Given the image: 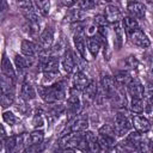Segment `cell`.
<instances>
[{
  "mask_svg": "<svg viewBox=\"0 0 153 153\" xmlns=\"http://www.w3.org/2000/svg\"><path fill=\"white\" fill-rule=\"evenodd\" d=\"M38 91H39L42 99L48 104H54V103L62 100L66 94L65 86L62 82H57V84H54L53 86H48V87H39Z\"/></svg>",
  "mask_w": 153,
  "mask_h": 153,
  "instance_id": "6da1fadb",
  "label": "cell"
},
{
  "mask_svg": "<svg viewBox=\"0 0 153 153\" xmlns=\"http://www.w3.org/2000/svg\"><path fill=\"white\" fill-rule=\"evenodd\" d=\"M128 36H129V39L133 44L140 47V48H148L151 42H149V38L146 36V33L140 30L139 27L136 29H133V30H129L127 31Z\"/></svg>",
  "mask_w": 153,
  "mask_h": 153,
  "instance_id": "7a4b0ae2",
  "label": "cell"
},
{
  "mask_svg": "<svg viewBox=\"0 0 153 153\" xmlns=\"http://www.w3.org/2000/svg\"><path fill=\"white\" fill-rule=\"evenodd\" d=\"M133 123L128 120V117L123 114H117L116 117H115V123H114V129H115V133L118 135V136H123L126 135L130 128H131Z\"/></svg>",
  "mask_w": 153,
  "mask_h": 153,
  "instance_id": "3957f363",
  "label": "cell"
},
{
  "mask_svg": "<svg viewBox=\"0 0 153 153\" xmlns=\"http://www.w3.org/2000/svg\"><path fill=\"white\" fill-rule=\"evenodd\" d=\"M80 111V99L75 92V88L71 90L68 100H67V115H68V120H71L72 117H75Z\"/></svg>",
  "mask_w": 153,
  "mask_h": 153,
  "instance_id": "277c9868",
  "label": "cell"
},
{
  "mask_svg": "<svg viewBox=\"0 0 153 153\" xmlns=\"http://www.w3.org/2000/svg\"><path fill=\"white\" fill-rule=\"evenodd\" d=\"M41 67L43 73H59V60L55 56H42Z\"/></svg>",
  "mask_w": 153,
  "mask_h": 153,
  "instance_id": "5b68a950",
  "label": "cell"
},
{
  "mask_svg": "<svg viewBox=\"0 0 153 153\" xmlns=\"http://www.w3.org/2000/svg\"><path fill=\"white\" fill-rule=\"evenodd\" d=\"M73 41H74V47L76 49V51L79 53L80 56L82 57H86V50H85V33H84V30L79 26L74 33V37H73Z\"/></svg>",
  "mask_w": 153,
  "mask_h": 153,
  "instance_id": "8992f818",
  "label": "cell"
},
{
  "mask_svg": "<svg viewBox=\"0 0 153 153\" xmlns=\"http://www.w3.org/2000/svg\"><path fill=\"white\" fill-rule=\"evenodd\" d=\"M127 90H128L129 96H131V98H142L143 97L145 88H143L142 84L137 79L131 78V80L127 85Z\"/></svg>",
  "mask_w": 153,
  "mask_h": 153,
  "instance_id": "52a82bcc",
  "label": "cell"
},
{
  "mask_svg": "<svg viewBox=\"0 0 153 153\" xmlns=\"http://www.w3.org/2000/svg\"><path fill=\"white\" fill-rule=\"evenodd\" d=\"M127 10L131 14V17L137 18V19L143 18L146 13V7L143 6V4L139 1H129L127 5Z\"/></svg>",
  "mask_w": 153,
  "mask_h": 153,
  "instance_id": "ba28073f",
  "label": "cell"
},
{
  "mask_svg": "<svg viewBox=\"0 0 153 153\" xmlns=\"http://www.w3.org/2000/svg\"><path fill=\"white\" fill-rule=\"evenodd\" d=\"M98 93V87L94 81H90V84L82 90V99L85 104H91L96 98Z\"/></svg>",
  "mask_w": 153,
  "mask_h": 153,
  "instance_id": "9c48e42d",
  "label": "cell"
},
{
  "mask_svg": "<svg viewBox=\"0 0 153 153\" xmlns=\"http://www.w3.org/2000/svg\"><path fill=\"white\" fill-rule=\"evenodd\" d=\"M20 48H22V53L27 57H33L35 55H37L42 50L41 47H38L36 43H33L31 41H27V39H24L22 42Z\"/></svg>",
  "mask_w": 153,
  "mask_h": 153,
  "instance_id": "30bf717a",
  "label": "cell"
},
{
  "mask_svg": "<svg viewBox=\"0 0 153 153\" xmlns=\"http://www.w3.org/2000/svg\"><path fill=\"white\" fill-rule=\"evenodd\" d=\"M88 128V118L87 116L84 115H76L72 126H71V131H86Z\"/></svg>",
  "mask_w": 153,
  "mask_h": 153,
  "instance_id": "8fae6325",
  "label": "cell"
},
{
  "mask_svg": "<svg viewBox=\"0 0 153 153\" xmlns=\"http://www.w3.org/2000/svg\"><path fill=\"white\" fill-rule=\"evenodd\" d=\"M104 17L106 18L108 23H112V24H115V23H117V22L121 20L122 14H121L120 10H118L115 5H108V6L105 7Z\"/></svg>",
  "mask_w": 153,
  "mask_h": 153,
  "instance_id": "7c38bea8",
  "label": "cell"
},
{
  "mask_svg": "<svg viewBox=\"0 0 153 153\" xmlns=\"http://www.w3.org/2000/svg\"><path fill=\"white\" fill-rule=\"evenodd\" d=\"M54 41V30L51 27H47L39 35V44L42 49H49Z\"/></svg>",
  "mask_w": 153,
  "mask_h": 153,
  "instance_id": "4fadbf2b",
  "label": "cell"
},
{
  "mask_svg": "<svg viewBox=\"0 0 153 153\" xmlns=\"http://www.w3.org/2000/svg\"><path fill=\"white\" fill-rule=\"evenodd\" d=\"M43 139H44V133H43V130L36 129V130H33L30 135H27V136L24 135V145H25V146L38 145V143H42Z\"/></svg>",
  "mask_w": 153,
  "mask_h": 153,
  "instance_id": "5bb4252c",
  "label": "cell"
},
{
  "mask_svg": "<svg viewBox=\"0 0 153 153\" xmlns=\"http://www.w3.org/2000/svg\"><path fill=\"white\" fill-rule=\"evenodd\" d=\"M131 123H133L134 128L137 131H140V133H147L149 130V128H151V124H149L148 120L145 118V117H142V116H139V115L133 116Z\"/></svg>",
  "mask_w": 153,
  "mask_h": 153,
  "instance_id": "9a60e30c",
  "label": "cell"
},
{
  "mask_svg": "<svg viewBox=\"0 0 153 153\" xmlns=\"http://www.w3.org/2000/svg\"><path fill=\"white\" fill-rule=\"evenodd\" d=\"M100 44H102V41H100L99 35H98V31H97V36L91 35L87 38V45H88V49H90V53L92 54V56L96 57L98 55L99 49H100Z\"/></svg>",
  "mask_w": 153,
  "mask_h": 153,
  "instance_id": "2e32d148",
  "label": "cell"
},
{
  "mask_svg": "<svg viewBox=\"0 0 153 153\" xmlns=\"http://www.w3.org/2000/svg\"><path fill=\"white\" fill-rule=\"evenodd\" d=\"M143 98H145V110L151 111L153 109V84L148 82L145 86L143 91Z\"/></svg>",
  "mask_w": 153,
  "mask_h": 153,
  "instance_id": "e0dca14e",
  "label": "cell"
},
{
  "mask_svg": "<svg viewBox=\"0 0 153 153\" xmlns=\"http://www.w3.org/2000/svg\"><path fill=\"white\" fill-rule=\"evenodd\" d=\"M73 84H74V88L75 90L82 91L90 84V80L82 72H76L74 74V76H73Z\"/></svg>",
  "mask_w": 153,
  "mask_h": 153,
  "instance_id": "ac0fdd59",
  "label": "cell"
},
{
  "mask_svg": "<svg viewBox=\"0 0 153 153\" xmlns=\"http://www.w3.org/2000/svg\"><path fill=\"white\" fill-rule=\"evenodd\" d=\"M20 97L25 102H29V100H32L35 97H36V92H35V88L29 84V82H24L20 87Z\"/></svg>",
  "mask_w": 153,
  "mask_h": 153,
  "instance_id": "d6986e66",
  "label": "cell"
},
{
  "mask_svg": "<svg viewBox=\"0 0 153 153\" xmlns=\"http://www.w3.org/2000/svg\"><path fill=\"white\" fill-rule=\"evenodd\" d=\"M84 136H85V140L88 143L90 151H93V152L100 151V146H99V142H98V136H96L94 133H92V131H84Z\"/></svg>",
  "mask_w": 153,
  "mask_h": 153,
  "instance_id": "ffe728a7",
  "label": "cell"
},
{
  "mask_svg": "<svg viewBox=\"0 0 153 153\" xmlns=\"http://www.w3.org/2000/svg\"><path fill=\"white\" fill-rule=\"evenodd\" d=\"M62 67H63L66 73H72L74 71V68H75L73 53H71L69 50H67L65 53V56H63V60H62Z\"/></svg>",
  "mask_w": 153,
  "mask_h": 153,
  "instance_id": "44dd1931",
  "label": "cell"
},
{
  "mask_svg": "<svg viewBox=\"0 0 153 153\" xmlns=\"http://www.w3.org/2000/svg\"><path fill=\"white\" fill-rule=\"evenodd\" d=\"M114 80L117 86L122 87V86H127L129 84V81L131 80V76L127 71H120L114 75Z\"/></svg>",
  "mask_w": 153,
  "mask_h": 153,
  "instance_id": "7402d4cb",
  "label": "cell"
},
{
  "mask_svg": "<svg viewBox=\"0 0 153 153\" xmlns=\"http://www.w3.org/2000/svg\"><path fill=\"white\" fill-rule=\"evenodd\" d=\"M1 71H2V74L14 79L16 78V72H14V68L12 67L10 60L7 59V56L4 54L2 55V61H1Z\"/></svg>",
  "mask_w": 153,
  "mask_h": 153,
  "instance_id": "603a6c76",
  "label": "cell"
},
{
  "mask_svg": "<svg viewBox=\"0 0 153 153\" xmlns=\"http://www.w3.org/2000/svg\"><path fill=\"white\" fill-rule=\"evenodd\" d=\"M115 139H116V137H111V136H106V135L99 134V136H98V142H99V146H100V151L111 149V148L115 146Z\"/></svg>",
  "mask_w": 153,
  "mask_h": 153,
  "instance_id": "cb8c5ba5",
  "label": "cell"
},
{
  "mask_svg": "<svg viewBox=\"0 0 153 153\" xmlns=\"http://www.w3.org/2000/svg\"><path fill=\"white\" fill-rule=\"evenodd\" d=\"M139 66V61L135 56L130 55L128 57H126L124 60H122L120 62V67L123 68V71H127V69H136Z\"/></svg>",
  "mask_w": 153,
  "mask_h": 153,
  "instance_id": "d4e9b609",
  "label": "cell"
},
{
  "mask_svg": "<svg viewBox=\"0 0 153 153\" xmlns=\"http://www.w3.org/2000/svg\"><path fill=\"white\" fill-rule=\"evenodd\" d=\"M114 33H115V44L116 48L120 49L122 45V41H123V29H122V24L121 22H117L114 24Z\"/></svg>",
  "mask_w": 153,
  "mask_h": 153,
  "instance_id": "484cf974",
  "label": "cell"
},
{
  "mask_svg": "<svg viewBox=\"0 0 153 153\" xmlns=\"http://www.w3.org/2000/svg\"><path fill=\"white\" fill-rule=\"evenodd\" d=\"M29 59L27 57H24V56H20V55H16L14 56V63H16V67H17L18 72L25 71L32 63V61H29Z\"/></svg>",
  "mask_w": 153,
  "mask_h": 153,
  "instance_id": "4316f807",
  "label": "cell"
},
{
  "mask_svg": "<svg viewBox=\"0 0 153 153\" xmlns=\"http://www.w3.org/2000/svg\"><path fill=\"white\" fill-rule=\"evenodd\" d=\"M62 111H63V106H61V105H55V106L50 108V109L48 110V112H47V118H48V121H49L50 123H53L55 120L59 118V116L62 114Z\"/></svg>",
  "mask_w": 153,
  "mask_h": 153,
  "instance_id": "83f0119b",
  "label": "cell"
},
{
  "mask_svg": "<svg viewBox=\"0 0 153 153\" xmlns=\"http://www.w3.org/2000/svg\"><path fill=\"white\" fill-rule=\"evenodd\" d=\"M129 105L130 110L135 114H141L145 110V103L142 102V98H131Z\"/></svg>",
  "mask_w": 153,
  "mask_h": 153,
  "instance_id": "f1b7e54d",
  "label": "cell"
},
{
  "mask_svg": "<svg viewBox=\"0 0 153 153\" xmlns=\"http://www.w3.org/2000/svg\"><path fill=\"white\" fill-rule=\"evenodd\" d=\"M84 16L85 14H84L82 10H72L66 16V20H68V22H78V20H81L84 18Z\"/></svg>",
  "mask_w": 153,
  "mask_h": 153,
  "instance_id": "f546056e",
  "label": "cell"
},
{
  "mask_svg": "<svg viewBox=\"0 0 153 153\" xmlns=\"http://www.w3.org/2000/svg\"><path fill=\"white\" fill-rule=\"evenodd\" d=\"M14 100V92L10 91V92H2L1 94V105L2 108H7L10 106Z\"/></svg>",
  "mask_w": 153,
  "mask_h": 153,
  "instance_id": "4dcf8cb0",
  "label": "cell"
},
{
  "mask_svg": "<svg viewBox=\"0 0 153 153\" xmlns=\"http://www.w3.org/2000/svg\"><path fill=\"white\" fill-rule=\"evenodd\" d=\"M36 4L39 8V12L43 16H48L49 13V7H50V1L49 0H36Z\"/></svg>",
  "mask_w": 153,
  "mask_h": 153,
  "instance_id": "1f68e13d",
  "label": "cell"
},
{
  "mask_svg": "<svg viewBox=\"0 0 153 153\" xmlns=\"http://www.w3.org/2000/svg\"><path fill=\"white\" fill-rule=\"evenodd\" d=\"M123 25L126 27V31H129V30L139 27L137 22H136V19H134V17H126L123 19Z\"/></svg>",
  "mask_w": 153,
  "mask_h": 153,
  "instance_id": "d6a6232c",
  "label": "cell"
},
{
  "mask_svg": "<svg viewBox=\"0 0 153 153\" xmlns=\"http://www.w3.org/2000/svg\"><path fill=\"white\" fill-rule=\"evenodd\" d=\"M2 118H4V121H5L7 124H10V126H13V124H16V123L18 122V117H17L14 114H12L11 111H5V112L2 114Z\"/></svg>",
  "mask_w": 153,
  "mask_h": 153,
  "instance_id": "836d02e7",
  "label": "cell"
},
{
  "mask_svg": "<svg viewBox=\"0 0 153 153\" xmlns=\"http://www.w3.org/2000/svg\"><path fill=\"white\" fill-rule=\"evenodd\" d=\"M93 6H94V1L93 0H80L79 4H78V7L80 10H82V11L91 10Z\"/></svg>",
  "mask_w": 153,
  "mask_h": 153,
  "instance_id": "e575fe53",
  "label": "cell"
},
{
  "mask_svg": "<svg viewBox=\"0 0 153 153\" xmlns=\"http://www.w3.org/2000/svg\"><path fill=\"white\" fill-rule=\"evenodd\" d=\"M16 1H17L18 6L22 8V11H23V12H24V11H27V10L33 8L31 0H16Z\"/></svg>",
  "mask_w": 153,
  "mask_h": 153,
  "instance_id": "d590c367",
  "label": "cell"
},
{
  "mask_svg": "<svg viewBox=\"0 0 153 153\" xmlns=\"http://www.w3.org/2000/svg\"><path fill=\"white\" fill-rule=\"evenodd\" d=\"M94 24L97 27H102V26H106L108 25V20L104 16H97L94 18Z\"/></svg>",
  "mask_w": 153,
  "mask_h": 153,
  "instance_id": "8d00e7d4",
  "label": "cell"
},
{
  "mask_svg": "<svg viewBox=\"0 0 153 153\" xmlns=\"http://www.w3.org/2000/svg\"><path fill=\"white\" fill-rule=\"evenodd\" d=\"M32 124H33V127H36V128H41L43 124H44V122H43V118H42V115L41 114H36L35 116H33V120H32Z\"/></svg>",
  "mask_w": 153,
  "mask_h": 153,
  "instance_id": "74e56055",
  "label": "cell"
},
{
  "mask_svg": "<svg viewBox=\"0 0 153 153\" xmlns=\"http://www.w3.org/2000/svg\"><path fill=\"white\" fill-rule=\"evenodd\" d=\"M57 74L59 73H43V81L44 82H50L57 76Z\"/></svg>",
  "mask_w": 153,
  "mask_h": 153,
  "instance_id": "f35d334b",
  "label": "cell"
},
{
  "mask_svg": "<svg viewBox=\"0 0 153 153\" xmlns=\"http://www.w3.org/2000/svg\"><path fill=\"white\" fill-rule=\"evenodd\" d=\"M61 2H62V5L63 6H72V5H74L75 2H76V0H61Z\"/></svg>",
  "mask_w": 153,
  "mask_h": 153,
  "instance_id": "ab89813d",
  "label": "cell"
},
{
  "mask_svg": "<svg viewBox=\"0 0 153 153\" xmlns=\"http://www.w3.org/2000/svg\"><path fill=\"white\" fill-rule=\"evenodd\" d=\"M148 75H149V79L153 81V63L151 65V67H149V71H148Z\"/></svg>",
  "mask_w": 153,
  "mask_h": 153,
  "instance_id": "60d3db41",
  "label": "cell"
},
{
  "mask_svg": "<svg viewBox=\"0 0 153 153\" xmlns=\"http://www.w3.org/2000/svg\"><path fill=\"white\" fill-rule=\"evenodd\" d=\"M7 10V4H6V0H2V12H5Z\"/></svg>",
  "mask_w": 153,
  "mask_h": 153,
  "instance_id": "b9f144b4",
  "label": "cell"
}]
</instances>
